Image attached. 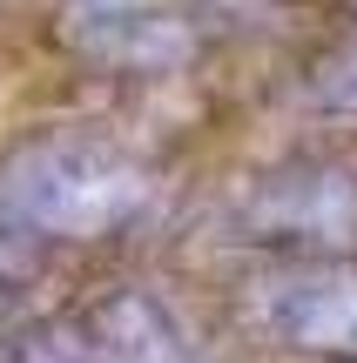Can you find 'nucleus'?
<instances>
[{
    "label": "nucleus",
    "instance_id": "obj_1",
    "mask_svg": "<svg viewBox=\"0 0 357 363\" xmlns=\"http://www.w3.org/2000/svg\"><path fill=\"white\" fill-rule=\"evenodd\" d=\"M290 330L310 343V350L357 357V283H310V289H297Z\"/></svg>",
    "mask_w": 357,
    "mask_h": 363
},
{
    "label": "nucleus",
    "instance_id": "obj_2",
    "mask_svg": "<svg viewBox=\"0 0 357 363\" xmlns=\"http://www.w3.org/2000/svg\"><path fill=\"white\" fill-rule=\"evenodd\" d=\"M324 101L331 108H357V48H344V54H331V67H324Z\"/></svg>",
    "mask_w": 357,
    "mask_h": 363
}]
</instances>
